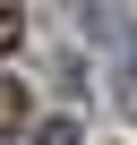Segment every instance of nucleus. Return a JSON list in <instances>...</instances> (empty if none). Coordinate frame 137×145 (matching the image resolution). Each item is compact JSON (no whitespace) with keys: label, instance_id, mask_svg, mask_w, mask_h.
Instances as JSON below:
<instances>
[{"label":"nucleus","instance_id":"nucleus-3","mask_svg":"<svg viewBox=\"0 0 137 145\" xmlns=\"http://www.w3.org/2000/svg\"><path fill=\"white\" fill-rule=\"evenodd\" d=\"M17 34H26V17H17V0H0V51H17Z\"/></svg>","mask_w":137,"mask_h":145},{"label":"nucleus","instance_id":"nucleus-1","mask_svg":"<svg viewBox=\"0 0 137 145\" xmlns=\"http://www.w3.org/2000/svg\"><path fill=\"white\" fill-rule=\"evenodd\" d=\"M17 120H26V86L0 68V128H17Z\"/></svg>","mask_w":137,"mask_h":145},{"label":"nucleus","instance_id":"nucleus-4","mask_svg":"<svg viewBox=\"0 0 137 145\" xmlns=\"http://www.w3.org/2000/svg\"><path fill=\"white\" fill-rule=\"evenodd\" d=\"M128 103H137V60H128Z\"/></svg>","mask_w":137,"mask_h":145},{"label":"nucleus","instance_id":"nucleus-2","mask_svg":"<svg viewBox=\"0 0 137 145\" xmlns=\"http://www.w3.org/2000/svg\"><path fill=\"white\" fill-rule=\"evenodd\" d=\"M34 145H77V120H68V111H60V120H43V128H34Z\"/></svg>","mask_w":137,"mask_h":145}]
</instances>
